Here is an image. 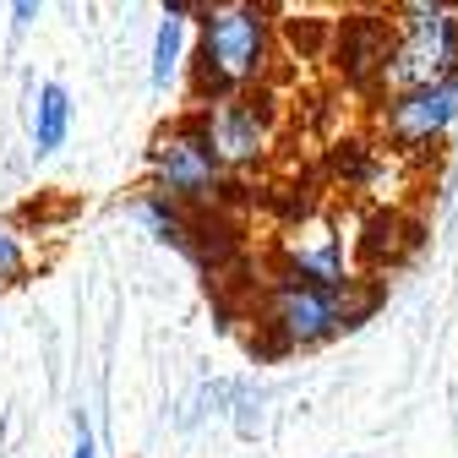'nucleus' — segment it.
Masks as SVG:
<instances>
[{"label": "nucleus", "mask_w": 458, "mask_h": 458, "mask_svg": "<svg viewBox=\"0 0 458 458\" xmlns=\"http://www.w3.org/2000/svg\"><path fill=\"white\" fill-rule=\"evenodd\" d=\"M278 55V0H202L191 12L186 98L273 88Z\"/></svg>", "instance_id": "obj_2"}, {"label": "nucleus", "mask_w": 458, "mask_h": 458, "mask_svg": "<svg viewBox=\"0 0 458 458\" xmlns=\"http://www.w3.org/2000/svg\"><path fill=\"white\" fill-rule=\"evenodd\" d=\"M148 186L169 191L175 202L186 208H202V213H229V202H235V175L218 164V153L208 148L202 126L191 104L175 109L169 121L148 137Z\"/></svg>", "instance_id": "obj_3"}, {"label": "nucleus", "mask_w": 458, "mask_h": 458, "mask_svg": "<svg viewBox=\"0 0 458 458\" xmlns=\"http://www.w3.org/2000/svg\"><path fill=\"white\" fill-rule=\"evenodd\" d=\"M148 82H153V93H186V82H191V17L164 12V22L153 33V55H148Z\"/></svg>", "instance_id": "obj_9"}, {"label": "nucleus", "mask_w": 458, "mask_h": 458, "mask_svg": "<svg viewBox=\"0 0 458 458\" xmlns=\"http://www.w3.org/2000/svg\"><path fill=\"white\" fill-rule=\"evenodd\" d=\"M393 17H415V12H458V0H377Z\"/></svg>", "instance_id": "obj_12"}, {"label": "nucleus", "mask_w": 458, "mask_h": 458, "mask_svg": "<svg viewBox=\"0 0 458 458\" xmlns=\"http://www.w3.org/2000/svg\"><path fill=\"white\" fill-rule=\"evenodd\" d=\"M387 301L382 273H350V278H295V273H273L262 278V290L251 295V355L284 360V355H306L322 344L355 333L377 317Z\"/></svg>", "instance_id": "obj_1"}, {"label": "nucleus", "mask_w": 458, "mask_h": 458, "mask_svg": "<svg viewBox=\"0 0 458 458\" xmlns=\"http://www.w3.org/2000/svg\"><path fill=\"white\" fill-rule=\"evenodd\" d=\"M28 273H33V251H28V241L17 235L6 218H0V290H12V284H28Z\"/></svg>", "instance_id": "obj_11"}, {"label": "nucleus", "mask_w": 458, "mask_h": 458, "mask_svg": "<svg viewBox=\"0 0 458 458\" xmlns=\"http://www.w3.org/2000/svg\"><path fill=\"white\" fill-rule=\"evenodd\" d=\"M158 6H164V12H181V17H191V12L202 6V0H158Z\"/></svg>", "instance_id": "obj_15"}, {"label": "nucleus", "mask_w": 458, "mask_h": 458, "mask_svg": "<svg viewBox=\"0 0 458 458\" xmlns=\"http://www.w3.org/2000/svg\"><path fill=\"white\" fill-rule=\"evenodd\" d=\"M38 12H44V0H12V17H17V28H33V22H38Z\"/></svg>", "instance_id": "obj_13"}, {"label": "nucleus", "mask_w": 458, "mask_h": 458, "mask_svg": "<svg viewBox=\"0 0 458 458\" xmlns=\"http://www.w3.org/2000/svg\"><path fill=\"white\" fill-rule=\"evenodd\" d=\"M458 126V77L371 98V131L393 158H426Z\"/></svg>", "instance_id": "obj_5"}, {"label": "nucleus", "mask_w": 458, "mask_h": 458, "mask_svg": "<svg viewBox=\"0 0 458 458\" xmlns=\"http://www.w3.org/2000/svg\"><path fill=\"white\" fill-rule=\"evenodd\" d=\"M273 273L295 278H350L355 267V235H344V224L333 208H311L290 218L273 241Z\"/></svg>", "instance_id": "obj_7"}, {"label": "nucleus", "mask_w": 458, "mask_h": 458, "mask_svg": "<svg viewBox=\"0 0 458 458\" xmlns=\"http://www.w3.org/2000/svg\"><path fill=\"white\" fill-rule=\"evenodd\" d=\"M208 148L235 181L257 175L278 153V126L284 114L273 104V88H241V93H213V98H186Z\"/></svg>", "instance_id": "obj_4"}, {"label": "nucleus", "mask_w": 458, "mask_h": 458, "mask_svg": "<svg viewBox=\"0 0 458 458\" xmlns=\"http://www.w3.org/2000/svg\"><path fill=\"white\" fill-rule=\"evenodd\" d=\"M72 458H98V447H93V437H88V426H77V442H72Z\"/></svg>", "instance_id": "obj_14"}, {"label": "nucleus", "mask_w": 458, "mask_h": 458, "mask_svg": "<svg viewBox=\"0 0 458 458\" xmlns=\"http://www.w3.org/2000/svg\"><path fill=\"white\" fill-rule=\"evenodd\" d=\"M458 77V12H415V17H393V44L377 77V93H404L426 82ZM366 98V104H371Z\"/></svg>", "instance_id": "obj_6"}, {"label": "nucleus", "mask_w": 458, "mask_h": 458, "mask_svg": "<svg viewBox=\"0 0 458 458\" xmlns=\"http://www.w3.org/2000/svg\"><path fill=\"white\" fill-rule=\"evenodd\" d=\"M387 44H393V12H382L377 0L350 17H338L333 28V49H327V61L338 72V82L371 98L377 93V77H382V61H387Z\"/></svg>", "instance_id": "obj_8"}, {"label": "nucleus", "mask_w": 458, "mask_h": 458, "mask_svg": "<svg viewBox=\"0 0 458 458\" xmlns=\"http://www.w3.org/2000/svg\"><path fill=\"white\" fill-rule=\"evenodd\" d=\"M28 137H33V158H49V153L66 148V137H72V93L61 82H38L33 88Z\"/></svg>", "instance_id": "obj_10"}]
</instances>
